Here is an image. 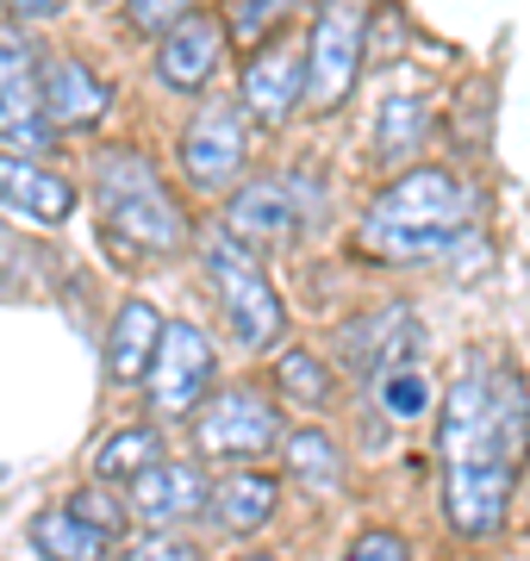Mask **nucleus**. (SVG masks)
<instances>
[{"label": "nucleus", "instance_id": "obj_1", "mask_svg": "<svg viewBox=\"0 0 530 561\" xmlns=\"http://www.w3.org/2000/svg\"><path fill=\"white\" fill-rule=\"evenodd\" d=\"M530 474V381L499 350H469L437 400V486L456 537L487 542Z\"/></svg>", "mask_w": 530, "mask_h": 561}, {"label": "nucleus", "instance_id": "obj_2", "mask_svg": "<svg viewBox=\"0 0 530 561\" xmlns=\"http://www.w3.org/2000/svg\"><path fill=\"white\" fill-rule=\"evenodd\" d=\"M474 194L449 169H406L400 181H388L356 219V250L375 262H425L443 256L449 243L469 231Z\"/></svg>", "mask_w": 530, "mask_h": 561}, {"label": "nucleus", "instance_id": "obj_3", "mask_svg": "<svg viewBox=\"0 0 530 561\" xmlns=\"http://www.w3.org/2000/svg\"><path fill=\"white\" fill-rule=\"evenodd\" d=\"M94 206H101V231L106 243L119 250V262H169L182 256L194 225L175 206L169 181L157 175V162L131 150V144H113L94 162Z\"/></svg>", "mask_w": 530, "mask_h": 561}, {"label": "nucleus", "instance_id": "obj_4", "mask_svg": "<svg viewBox=\"0 0 530 561\" xmlns=\"http://www.w3.org/2000/svg\"><path fill=\"white\" fill-rule=\"evenodd\" d=\"M200 256H206V280H212V294H219L238 350H275V343H281V324H287V306H281V294H275V280L263 275V262L250 256L238 238H224V231L206 238Z\"/></svg>", "mask_w": 530, "mask_h": 561}, {"label": "nucleus", "instance_id": "obj_5", "mask_svg": "<svg viewBox=\"0 0 530 561\" xmlns=\"http://www.w3.org/2000/svg\"><path fill=\"white\" fill-rule=\"evenodd\" d=\"M0 144L7 157H50L57 125L44 113V57L20 25H0Z\"/></svg>", "mask_w": 530, "mask_h": 561}, {"label": "nucleus", "instance_id": "obj_6", "mask_svg": "<svg viewBox=\"0 0 530 561\" xmlns=\"http://www.w3.org/2000/svg\"><path fill=\"white\" fill-rule=\"evenodd\" d=\"M362 38H368V7L356 0H331L312 13V32H307V106L319 113H337V106L356 94V76H362Z\"/></svg>", "mask_w": 530, "mask_h": 561}, {"label": "nucleus", "instance_id": "obj_7", "mask_svg": "<svg viewBox=\"0 0 530 561\" xmlns=\"http://www.w3.org/2000/svg\"><path fill=\"white\" fill-rule=\"evenodd\" d=\"M281 443V412L256 393V387H224L212 400L194 412V449L206 461H231V468H244V461L268 456Z\"/></svg>", "mask_w": 530, "mask_h": 561}, {"label": "nucleus", "instance_id": "obj_8", "mask_svg": "<svg viewBox=\"0 0 530 561\" xmlns=\"http://www.w3.org/2000/svg\"><path fill=\"white\" fill-rule=\"evenodd\" d=\"M212 337H206L200 324L175 319L163 331V350L150 362V375H143V393H150V412L157 419H187V412H200L206 393H212Z\"/></svg>", "mask_w": 530, "mask_h": 561}, {"label": "nucleus", "instance_id": "obj_9", "mask_svg": "<svg viewBox=\"0 0 530 561\" xmlns=\"http://www.w3.org/2000/svg\"><path fill=\"white\" fill-rule=\"evenodd\" d=\"M219 231L238 238L250 256H256V250H293L300 231H307V194L281 175H256L224 201Z\"/></svg>", "mask_w": 530, "mask_h": 561}, {"label": "nucleus", "instance_id": "obj_10", "mask_svg": "<svg viewBox=\"0 0 530 561\" xmlns=\"http://www.w3.org/2000/svg\"><path fill=\"white\" fill-rule=\"evenodd\" d=\"M175 157H182V175L194 187H231L250 157V113L238 101H206L187 119Z\"/></svg>", "mask_w": 530, "mask_h": 561}, {"label": "nucleus", "instance_id": "obj_11", "mask_svg": "<svg viewBox=\"0 0 530 561\" xmlns=\"http://www.w3.org/2000/svg\"><path fill=\"white\" fill-rule=\"evenodd\" d=\"M307 44L293 38H268L256 44V57L244 62V76H238V106H244L256 125H287L300 106H307Z\"/></svg>", "mask_w": 530, "mask_h": 561}, {"label": "nucleus", "instance_id": "obj_12", "mask_svg": "<svg viewBox=\"0 0 530 561\" xmlns=\"http://www.w3.org/2000/svg\"><path fill=\"white\" fill-rule=\"evenodd\" d=\"M337 350H344V368L381 387L400 368H418V324H412L406 306H375L368 319H349L337 331Z\"/></svg>", "mask_w": 530, "mask_h": 561}, {"label": "nucleus", "instance_id": "obj_13", "mask_svg": "<svg viewBox=\"0 0 530 561\" xmlns=\"http://www.w3.org/2000/svg\"><path fill=\"white\" fill-rule=\"evenodd\" d=\"M125 505H131V524L175 530L182 518H194V512H206V505H212V481L200 474V461H157L150 474H138V481H131Z\"/></svg>", "mask_w": 530, "mask_h": 561}, {"label": "nucleus", "instance_id": "obj_14", "mask_svg": "<svg viewBox=\"0 0 530 561\" xmlns=\"http://www.w3.org/2000/svg\"><path fill=\"white\" fill-rule=\"evenodd\" d=\"M76 181L57 175V169H44L32 157H0V213H13L25 225H69L76 219Z\"/></svg>", "mask_w": 530, "mask_h": 561}, {"label": "nucleus", "instance_id": "obj_15", "mask_svg": "<svg viewBox=\"0 0 530 561\" xmlns=\"http://www.w3.org/2000/svg\"><path fill=\"white\" fill-rule=\"evenodd\" d=\"M224 62V25L212 13H187L163 44H157V81L175 94H200Z\"/></svg>", "mask_w": 530, "mask_h": 561}, {"label": "nucleus", "instance_id": "obj_16", "mask_svg": "<svg viewBox=\"0 0 530 561\" xmlns=\"http://www.w3.org/2000/svg\"><path fill=\"white\" fill-rule=\"evenodd\" d=\"M106 106H113V88H106L82 57H69V50H50V57H44V113H50L57 131H88V125H101Z\"/></svg>", "mask_w": 530, "mask_h": 561}, {"label": "nucleus", "instance_id": "obj_17", "mask_svg": "<svg viewBox=\"0 0 530 561\" xmlns=\"http://www.w3.org/2000/svg\"><path fill=\"white\" fill-rule=\"evenodd\" d=\"M163 331H169L163 312L143 300V294H131V300L113 312V324H106V381L113 387L143 381L150 362H157V350H163Z\"/></svg>", "mask_w": 530, "mask_h": 561}, {"label": "nucleus", "instance_id": "obj_18", "mask_svg": "<svg viewBox=\"0 0 530 561\" xmlns=\"http://www.w3.org/2000/svg\"><path fill=\"white\" fill-rule=\"evenodd\" d=\"M275 505H281V481H275V474H256V468H238V474H224V481L212 486L206 518L219 524L224 537H256V530L275 518Z\"/></svg>", "mask_w": 530, "mask_h": 561}, {"label": "nucleus", "instance_id": "obj_19", "mask_svg": "<svg viewBox=\"0 0 530 561\" xmlns=\"http://www.w3.org/2000/svg\"><path fill=\"white\" fill-rule=\"evenodd\" d=\"M25 537H32V549H38V561H106V549H113V537L94 530L76 505H50V512H38Z\"/></svg>", "mask_w": 530, "mask_h": 561}, {"label": "nucleus", "instance_id": "obj_20", "mask_svg": "<svg viewBox=\"0 0 530 561\" xmlns=\"http://www.w3.org/2000/svg\"><path fill=\"white\" fill-rule=\"evenodd\" d=\"M281 456H287V474H293V481H307L312 493H337V486H344V449H337V437L319 431V424L287 431Z\"/></svg>", "mask_w": 530, "mask_h": 561}, {"label": "nucleus", "instance_id": "obj_21", "mask_svg": "<svg viewBox=\"0 0 530 561\" xmlns=\"http://www.w3.org/2000/svg\"><path fill=\"white\" fill-rule=\"evenodd\" d=\"M163 461V437H157V424H125L113 437L94 449V481H138Z\"/></svg>", "mask_w": 530, "mask_h": 561}, {"label": "nucleus", "instance_id": "obj_22", "mask_svg": "<svg viewBox=\"0 0 530 561\" xmlns=\"http://www.w3.org/2000/svg\"><path fill=\"white\" fill-rule=\"evenodd\" d=\"M275 381H281V393H287V405H307V412H325V400H331V368H325V356H312V350H300V343H287L281 356H275Z\"/></svg>", "mask_w": 530, "mask_h": 561}, {"label": "nucleus", "instance_id": "obj_23", "mask_svg": "<svg viewBox=\"0 0 530 561\" xmlns=\"http://www.w3.org/2000/svg\"><path fill=\"white\" fill-rule=\"evenodd\" d=\"M381 400H388L393 419H418L430 405V381H425V368H400V375H388L381 381Z\"/></svg>", "mask_w": 530, "mask_h": 561}, {"label": "nucleus", "instance_id": "obj_24", "mask_svg": "<svg viewBox=\"0 0 530 561\" xmlns=\"http://www.w3.org/2000/svg\"><path fill=\"white\" fill-rule=\"evenodd\" d=\"M187 13H194L187 0H131V7H125V20L138 25V32H157V44H163Z\"/></svg>", "mask_w": 530, "mask_h": 561}, {"label": "nucleus", "instance_id": "obj_25", "mask_svg": "<svg viewBox=\"0 0 530 561\" xmlns=\"http://www.w3.org/2000/svg\"><path fill=\"white\" fill-rule=\"evenodd\" d=\"M69 505H76V512H82V518L94 524V530H106V537H119L125 524H131V505H113V500L101 493V486H82V493H76Z\"/></svg>", "mask_w": 530, "mask_h": 561}, {"label": "nucleus", "instance_id": "obj_26", "mask_svg": "<svg viewBox=\"0 0 530 561\" xmlns=\"http://www.w3.org/2000/svg\"><path fill=\"white\" fill-rule=\"evenodd\" d=\"M125 561H200V549L187 537H175V530H150V537H138L125 549Z\"/></svg>", "mask_w": 530, "mask_h": 561}, {"label": "nucleus", "instance_id": "obj_27", "mask_svg": "<svg viewBox=\"0 0 530 561\" xmlns=\"http://www.w3.org/2000/svg\"><path fill=\"white\" fill-rule=\"evenodd\" d=\"M349 561H412V549H406V537H400V530L375 524V530H362V537L349 542Z\"/></svg>", "mask_w": 530, "mask_h": 561}, {"label": "nucleus", "instance_id": "obj_28", "mask_svg": "<svg viewBox=\"0 0 530 561\" xmlns=\"http://www.w3.org/2000/svg\"><path fill=\"white\" fill-rule=\"evenodd\" d=\"M268 25H281V0H238L231 7V38L250 44L256 32H268Z\"/></svg>", "mask_w": 530, "mask_h": 561}, {"label": "nucleus", "instance_id": "obj_29", "mask_svg": "<svg viewBox=\"0 0 530 561\" xmlns=\"http://www.w3.org/2000/svg\"><path fill=\"white\" fill-rule=\"evenodd\" d=\"M62 13V0H13V25H44V20H57Z\"/></svg>", "mask_w": 530, "mask_h": 561}, {"label": "nucleus", "instance_id": "obj_30", "mask_svg": "<svg viewBox=\"0 0 530 561\" xmlns=\"http://www.w3.org/2000/svg\"><path fill=\"white\" fill-rule=\"evenodd\" d=\"M231 561H281V556H231Z\"/></svg>", "mask_w": 530, "mask_h": 561}, {"label": "nucleus", "instance_id": "obj_31", "mask_svg": "<svg viewBox=\"0 0 530 561\" xmlns=\"http://www.w3.org/2000/svg\"><path fill=\"white\" fill-rule=\"evenodd\" d=\"M525 481H530V474H525Z\"/></svg>", "mask_w": 530, "mask_h": 561}]
</instances>
